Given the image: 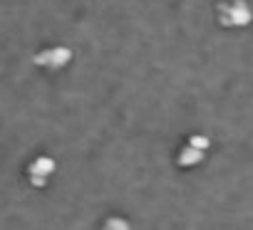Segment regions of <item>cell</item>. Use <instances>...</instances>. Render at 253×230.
Segmentation results:
<instances>
[{"instance_id":"obj_1","label":"cell","mask_w":253,"mask_h":230,"mask_svg":"<svg viewBox=\"0 0 253 230\" xmlns=\"http://www.w3.org/2000/svg\"><path fill=\"white\" fill-rule=\"evenodd\" d=\"M218 20L223 28H248L253 20V10L246 0H226V3L218 5Z\"/></svg>"},{"instance_id":"obj_4","label":"cell","mask_w":253,"mask_h":230,"mask_svg":"<svg viewBox=\"0 0 253 230\" xmlns=\"http://www.w3.org/2000/svg\"><path fill=\"white\" fill-rule=\"evenodd\" d=\"M204 156H206V151H201V149H196V146H191L189 141L179 149V154H176V164L181 166V168H194V166H199L201 161H204Z\"/></svg>"},{"instance_id":"obj_3","label":"cell","mask_w":253,"mask_h":230,"mask_svg":"<svg viewBox=\"0 0 253 230\" xmlns=\"http://www.w3.org/2000/svg\"><path fill=\"white\" fill-rule=\"evenodd\" d=\"M55 168H57V164L50 159V156H38L30 166H28V176H30V183L35 186V188H42V186H47V181H50V176L55 173Z\"/></svg>"},{"instance_id":"obj_6","label":"cell","mask_w":253,"mask_h":230,"mask_svg":"<svg viewBox=\"0 0 253 230\" xmlns=\"http://www.w3.org/2000/svg\"><path fill=\"white\" fill-rule=\"evenodd\" d=\"M107 228H129V223H126V220H117V218H112V220H107Z\"/></svg>"},{"instance_id":"obj_2","label":"cell","mask_w":253,"mask_h":230,"mask_svg":"<svg viewBox=\"0 0 253 230\" xmlns=\"http://www.w3.org/2000/svg\"><path fill=\"white\" fill-rule=\"evenodd\" d=\"M33 62L42 69H50V72H57V69H65L70 62H72V50L65 47V45H52V47H45L40 50Z\"/></svg>"},{"instance_id":"obj_5","label":"cell","mask_w":253,"mask_h":230,"mask_svg":"<svg viewBox=\"0 0 253 230\" xmlns=\"http://www.w3.org/2000/svg\"><path fill=\"white\" fill-rule=\"evenodd\" d=\"M191 146H196V149H201V151H209V146H211V139L206 136V134H191L189 139H186Z\"/></svg>"}]
</instances>
